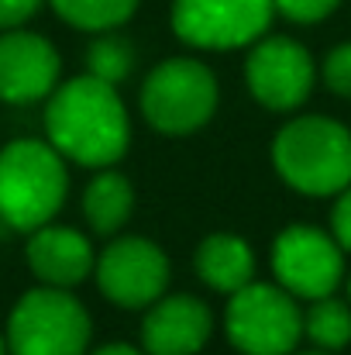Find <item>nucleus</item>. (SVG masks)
<instances>
[{
  "label": "nucleus",
  "instance_id": "1",
  "mask_svg": "<svg viewBox=\"0 0 351 355\" xmlns=\"http://www.w3.org/2000/svg\"><path fill=\"white\" fill-rule=\"evenodd\" d=\"M48 141L73 162L107 169L127 152V114L117 87L87 73L59 87L45 111Z\"/></svg>",
  "mask_w": 351,
  "mask_h": 355
},
{
  "label": "nucleus",
  "instance_id": "2",
  "mask_svg": "<svg viewBox=\"0 0 351 355\" xmlns=\"http://www.w3.org/2000/svg\"><path fill=\"white\" fill-rule=\"evenodd\" d=\"M272 162L279 176L307 197L341 193L351 187V131L321 114L296 118L276 135Z\"/></svg>",
  "mask_w": 351,
  "mask_h": 355
},
{
  "label": "nucleus",
  "instance_id": "3",
  "mask_svg": "<svg viewBox=\"0 0 351 355\" xmlns=\"http://www.w3.org/2000/svg\"><path fill=\"white\" fill-rule=\"evenodd\" d=\"M66 183L62 152L52 141H10L0 152V218L17 232L48 225L66 200Z\"/></svg>",
  "mask_w": 351,
  "mask_h": 355
},
{
  "label": "nucleus",
  "instance_id": "4",
  "mask_svg": "<svg viewBox=\"0 0 351 355\" xmlns=\"http://www.w3.org/2000/svg\"><path fill=\"white\" fill-rule=\"evenodd\" d=\"M90 345V314L62 286H42L17 300L7 321L14 355H83Z\"/></svg>",
  "mask_w": 351,
  "mask_h": 355
},
{
  "label": "nucleus",
  "instance_id": "5",
  "mask_svg": "<svg viewBox=\"0 0 351 355\" xmlns=\"http://www.w3.org/2000/svg\"><path fill=\"white\" fill-rule=\"evenodd\" d=\"M217 111V80L197 59L155 66L141 87V114L162 135H190Z\"/></svg>",
  "mask_w": 351,
  "mask_h": 355
},
{
  "label": "nucleus",
  "instance_id": "6",
  "mask_svg": "<svg viewBox=\"0 0 351 355\" xmlns=\"http://www.w3.org/2000/svg\"><path fill=\"white\" fill-rule=\"evenodd\" d=\"M224 328L241 355H289L303 335V314L289 290L248 283L231 293Z\"/></svg>",
  "mask_w": 351,
  "mask_h": 355
},
{
  "label": "nucleus",
  "instance_id": "7",
  "mask_svg": "<svg viewBox=\"0 0 351 355\" xmlns=\"http://www.w3.org/2000/svg\"><path fill=\"white\" fill-rule=\"evenodd\" d=\"M272 0H172V31L197 49H241L269 31Z\"/></svg>",
  "mask_w": 351,
  "mask_h": 355
},
{
  "label": "nucleus",
  "instance_id": "8",
  "mask_svg": "<svg viewBox=\"0 0 351 355\" xmlns=\"http://www.w3.org/2000/svg\"><path fill=\"white\" fill-rule=\"evenodd\" d=\"M338 238L324 235L310 225H289L272 245V272L282 290L303 300L331 297L345 276Z\"/></svg>",
  "mask_w": 351,
  "mask_h": 355
},
{
  "label": "nucleus",
  "instance_id": "9",
  "mask_svg": "<svg viewBox=\"0 0 351 355\" xmlns=\"http://www.w3.org/2000/svg\"><path fill=\"white\" fill-rule=\"evenodd\" d=\"M97 283L117 307H148L169 286V259L148 238H114L97 259Z\"/></svg>",
  "mask_w": 351,
  "mask_h": 355
},
{
  "label": "nucleus",
  "instance_id": "10",
  "mask_svg": "<svg viewBox=\"0 0 351 355\" xmlns=\"http://www.w3.org/2000/svg\"><path fill=\"white\" fill-rule=\"evenodd\" d=\"M251 97L269 111H296L314 90V59L293 38H258L244 62Z\"/></svg>",
  "mask_w": 351,
  "mask_h": 355
},
{
  "label": "nucleus",
  "instance_id": "11",
  "mask_svg": "<svg viewBox=\"0 0 351 355\" xmlns=\"http://www.w3.org/2000/svg\"><path fill=\"white\" fill-rule=\"evenodd\" d=\"M59 83V52L48 38L31 31L0 35V101L31 104L55 90Z\"/></svg>",
  "mask_w": 351,
  "mask_h": 355
},
{
  "label": "nucleus",
  "instance_id": "12",
  "mask_svg": "<svg viewBox=\"0 0 351 355\" xmlns=\"http://www.w3.org/2000/svg\"><path fill=\"white\" fill-rule=\"evenodd\" d=\"M210 307L190 293L159 297L141 321V345L148 355H197L210 338Z\"/></svg>",
  "mask_w": 351,
  "mask_h": 355
},
{
  "label": "nucleus",
  "instance_id": "13",
  "mask_svg": "<svg viewBox=\"0 0 351 355\" xmlns=\"http://www.w3.org/2000/svg\"><path fill=\"white\" fill-rule=\"evenodd\" d=\"M28 262L42 283L62 286V290L83 283L90 269L97 266L87 238L73 228H52V225L35 228V235L28 241Z\"/></svg>",
  "mask_w": 351,
  "mask_h": 355
},
{
  "label": "nucleus",
  "instance_id": "14",
  "mask_svg": "<svg viewBox=\"0 0 351 355\" xmlns=\"http://www.w3.org/2000/svg\"><path fill=\"white\" fill-rule=\"evenodd\" d=\"M197 272H200V279L210 290L234 293V290L251 283L255 255H251L244 238L217 232V235H207L200 241V248H197Z\"/></svg>",
  "mask_w": 351,
  "mask_h": 355
},
{
  "label": "nucleus",
  "instance_id": "15",
  "mask_svg": "<svg viewBox=\"0 0 351 355\" xmlns=\"http://www.w3.org/2000/svg\"><path fill=\"white\" fill-rule=\"evenodd\" d=\"M134 207V190L120 173H100L97 180H90L87 193H83V214L93 225L97 235H114L124 228V221L131 218Z\"/></svg>",
  "mask_w": 351,
  "mask_h": 355
},
{
  "label": "nucleus",
  "instance_id": "16",
  "mask_svg": "<svg viewBox=\"0 0 351 355\" xmlns=\"http://www.w3.org/2000/svg\"><path fill=\"white\" fill-rule=\"evenodd\" d=\"M303 331L310 335V342L324 352H338L351 342V311L348 304L334 300V297H321L314 300V307L303 318Z\"/></svg>",
  "mask_w": 351,
  "mask_h": 355
},
{
  "label": "nucleus",
  "instance_id": "17",
  "mask_svg": "<svg viewBox=\"0 0 351 355\" xmlns=\"http://www.w3.org/2000/svg\"><path fill=\"white\" fill-rule=\"evenodd\" d=\"M52 7L59 10L62 21H69L73 28H83V31H107L124 24L138 0H52Z\"/></svg>",
  "mask_w": 351,
  "mask_h": 355
},
{
  "label": "nucleus",
  "instance_id": "18",
  "mask_svg": "<svg viewBox=\"0 0 351 355\" xmlns=\"http://www.w3.org/2000/svg\"><path fill=\"white\" fill-rule=\"evenodd\" d=\"M131 62H134L131 45H127L124 38H114V35L97 38V42L90 45V52H87V69H90L93 76H100V80L114 83V87L127 76Z\"/></svg>",
  "mask_w": 351,
  "mask_h": 355
},
{
  "label": "nucleus",
  "instance_id": "19",
  "mask_svg": "<svg viewBox=\"0 0 351 355\" xmlns=\"http://www.w3.org/2000/svg\"><path fill=\"white\" fill-rule=\"evenodd\" d=\"M324 83L338 97H351V42H341L338 49L327 52V59H324Z\"/></svg>",
  "mask_w": 351,
  "mask_h": 355
},
{
  "label": "nucleus",
  "instance_id": "20",
  "mask_svg": "<svg viewBox=\"0 0 351 355\" xmlns=\"http://www.w3.org/2000/svg\"><path fill=\"white\" fill-rule=\"evenodd\" d=\"M272 3L282 17H289L296 24H317L327 14H334L341 0H272Z\"/></svg>",
  "mask_w": 351,
  "mask_h": 355
},
{
  "label": "nucleus",
  "instance_id": "21",
  "mask_svg": "<svg viewBox=\"0 0 351 355\" xmlns=\"http://www.w3.org/2000/svg\"><path fill=\"white\" fill-rule=\"evenodd\" d=\"M331 228H334V238H338V245L351 252V187L341 190V197H338V204H334V211H331Z\"/></svg>",
  "mask_w": 351,
  "mask_h": 355
},
{
  "label": "nucleus",
  "instance_id": "22",
  "mask_svg": "<svg viewBox=\"0 0 351 355\" xmlns=\"http://www.w3.org/2000/svg\"><path fill=\"white\" fill-rule=\"evenodd\" d=\"M42 7V0H0V28H17L24 24L35 10Z\"/></svg>",
  "mask_w": 351,
  "mask_h": 355
},
{
  "label": "nucleus",
  "instance_id": "23",
  "mask_svg": "<svg viewBox=\"0 0 351 355\" xmlns=\"http://www.w3.org/2000/svg\"><path fill=\"white\" fill-rule=\"evenodd\" d=\"M93 355H141L138 349H131L127 342H111V345H100Z\"/></svg>",
  "mask_w": 351,
  "mask_h": 355
},
{
  "label": "nucleus",
  "instance_id": "24",
  "mask_svg": "<svg viewBox=\"0 0 351 355\" xmlns=\"http://www.w3.org/2000/svg\"><path fill=\"white\" fill-rule=\"evenodd\" d=\"M3 352H7V345H3V338H0V355H3Z\"/></svg>",
  "mask_w": 351,
  "mask_h": 355
},
{
  "label": "nucleus",
  "instance_id": "25",
  "mask_svg": "<svg viewBox=\"0 0 351 355\" xmlns=\"http://www.w3.org/2000/svg\"><path fill=\"white\" fill-rule=\"evenodd\" d=\"M307 355H327V352H307Z\"/></svg>",
  "mask_w": 351,
  "mask_h": 355
},
{
  "label": "nucleus",
  "instance_id": "26",
  "mask_svg": "<svg viewBox=\"0 0 351 355\" xmlns=\"http://www.w3.org/2000/svg\"><path fill=\"white\" fill-rule=\"evenodd\" d=\"M348 293H351V279H348Z\"/></svg>",
  "mask_w": 351,
  "mask_h": 355
}]
</instances>
